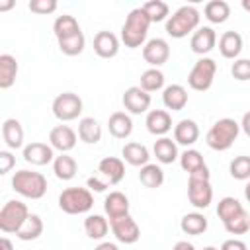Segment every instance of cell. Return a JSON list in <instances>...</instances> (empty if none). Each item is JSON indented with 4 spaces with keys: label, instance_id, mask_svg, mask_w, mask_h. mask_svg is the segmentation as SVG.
Here are the masks:
<instances>
[{
    "label": "cell",
    "instance_id": "cell-1",
    "mask_svg": "<svg viewBox=\"0 0 250 250\" xmlns=\"http://www.w3.org/2000/svg\"><path fill=\"white\" fill-rule=\"evenodd\" d=\"M150 18L146 16V12L141 8H135L129 12V16L125 18V23L121 25V41L125 47L129 49H137L145 45L148 27H150Z\"/></svg>",
    "mask_w": 250,
    "mask_h": 250
},
{
    "label": "cell",
    "instance_id": "cell-2",
    "mask_svg": "<svg viewBox=\"0 0 250 250\" xmlns=\"http://www.w3.org/2000/svg\"><path fill=\"white\" fill-rule=\"evenodd\" d=\"M201 14L195 6H182L166 20V33L174 39H182L199 27Z\"/></svg>",
    "mask_w": 250,
    "mask_h": 250
},
{
    "label": "cell",
    "instance_id": "cell-3",
    "mask_svg": "<svg viewBox=\"0 0 250 250\" xmlns=\"http://www.w3.org/2000/svg\"><path fill=\"white\" fill-rule=\"evenodd\" d=\"M240 133V123H236L230 117H223L211 125V129L205 135V143L213 150H227L234 145Z\"/></svg>",
    "mask_w": 250,
    "mask_h": 250
},
{
    "label": "cell",
    "instance_id": "cell-4",
    "mask_svg": "<svg viewBox=\"0 0 250 250\" xmlns=\"http://www.w3.org/2000/svg\"><path fill=\"white\" fill-rule=\"evenodd\" d=\"M12 189L27 199H41L47 193V178L41 172L18 170L12 176Z\"/></svg>",
    "mask_w": 250,
    "mask_h": 250
},
{
    "label": "cell",
    "instance_id": "cell-5",
    "mask_svg": "<svg viewBox=\"0 0 250 250\" xmlns=\"http://www.w3.org/2000/svg\"><path fill=\"white\" fill-rule=\"evenodd\" d=\"M59 207L66 215H82L94 207V195L88 188H66L59 195Z\"/></svg>",
    "mask_w": 250,
    "mask_h": 250
},
{
    "label": "cell",
    "instance_id": "cell-6",
    "mask_svg": "<svg viewBox=\"0 0 250 250\" xmlns=\"http://www.w3.org/2000/svg\"><path fill=\"white\" fill-rule=\"evenodd\" d=\"M29 215L31 213L23 201H20V199L6 201L0 209V230L6 234H12V232L16 234L21 229V225L27 221Z\"/></svg>",
    "mask_w": 250,
    "mask_h": 250
},
{
    "label": "cell",
    "instance_id": "cell-7",
    "mask_svg": "<svg viewBox=\"0 0 250 250\" xmlns=\"http://www.w3.org/2000/svg\"><path fill=\"white\" fill-rule=\"evenodd\" d=\"M215 72H217V62L209 57H201L189 70L188 74V84L191 90L195 92H207L213 86L215 80Z\"/></svg>",
    "mask_w": 250,
    "mask_h": 250
},
{
    "label": "cell",
    "instance_id": "cell-8",
    "mask_svg": "<svg viewBox=\"0 0 250 250\" xmlns=\"http://www.w3.org/2000/svg\"><path fill=\"white\" fill-rule=\"evenodd\" d=\"M82 113V98L74 92H62L53 100V115L59 121L78 119Z\"/></svg>",
    "mask_w": 250,
    "mask_h": 250
},
{
    "label": "cell",
    "instance_id": "cell-9",
    "mask_svg": "<svg viewBox=\"0 0 250 250\" xmlns=\"http://www.w3.org/2000/svg\"><path fill=\"white\" fill-rule=\"evenodd\" d=\"M109 227H111L113 236L123 244H135L141 238V229H139L137 221L131 215H123V217L111 219Z\"/></svg>",
    "mask_w": 250,
    "mask_h": 250
},
{
    "label": "cell",
    "instance_id": "cell-10",
    "mask_svg": "<svg viewBox=\"0 0 250 250\" xmlns=\"http://www.w3.org/2000/svg\"><path fill=\"white\" fill-rule=\"evenodd\" d=\"M188 199L195 209H207L213 201V188L209 180L188 178Z\"/></svg>",
    "mask_w": 250,
    "mask_h": 250
},
{
    "label": "cell",
    "instance_id": "cell-11",
    "mask_svg": "<svg viewBox=\"0 0 250 250\" xmlns=\"http://www.w3.org/2000/svg\"><path fill=\"white\" fill-rule=\"evenodd\" d=\"M143 59L150 64V68L162 66L170 59V45H168V41L162 39V37H154V39L146 41L145 47H143Z\"/></svg>",
    "mask_w": 250,
    "mask_h": 250
},
{
    "label": "cell",
    "instance_id": "cell-12",
    "mask_svg": "<svg viewBox=\"0 0 250 250\" xmlns=\"http://www.w3.org/2000/svg\"><path fill=\"white\" fill-rule=\"evenodd\" d=\"M125 109L133 115H141V113H146L148 107H150V94L145 92L141 86H131L123 92V98H121Z\"/></svg>",
    "mask_w": 250,
    "mask_h": 250
},
{
    "label": "cell",
    "instance_id": "cell-13",
    "mask_svg": "<svg viewBox=\"0 0 250 250\" xmlns=\"http://www.w3.org/2000/svg\"><path fill=\"white\" fill-rule=\"evenodd\" d=\"M53 150L55 148L51 145L35 141V143H29V145L23 146V160L27 164H31V166H45V164L55 160V152Z\"/></svg>",
    "mask_w": 250,
    "mask_h": 250
},
{
    "label": "cell",
    "instance_id": "cell-14",
    "mask_svg": "<svg viewBox=\"0 0 250 250\" xmlns=\"http://www.w3.org/2000/svg\"><path fill=\"white\" fill-rule=\"evenodd\" d=\"M217 45V33L213 27L209 25H203V27H197L193 33H191V39H189V47L195 55H207L213 51V47Z\"/></svg>",
    "mask_w": 250,
    "mask_h": 250
},
{
    "label": "cell",
    "instance_id": "cell-15",
    "mask_svg": "<svg viewBox=\"0 0 250 250\" xmlns=\"http://www.w3.org/2000/svg\"><path fill=\"white\" fill-rule=\"evenodd\" d=\"M49 145L61 154H64L76 146V133L68 125H57L49 133Z\"/></svg>",
    "mask_w": 250,
    "mask_h": 250
},
{
    "label": "cell",
    "instance_id": "cell-16",
    "mask_svg": "<svg viewBox=\"0 0 250 250\" xmlns=\"http://www.w3.org/2000/svg\"><path fill=\"white\" fill-rule=\"evenodd\" d=\"M98 172L105 178V184H107V186H117V184L125 178V164H123L121 158L105 156V158L100 160Z\"/></svg>",
    "mask_w": 250,
    "mask_h": 250
},
{
    "label": "cell",
    "instance_id": "cell-17",
    "mask_svg": "<svg viewBox=\"0 0 250 250\" xmlns=\"http://www.w3.org/2000/svg\"><path fill=\"white\" fill-rule=\"evenodd\" d=\"M94 53L102 59H113L119 53V39L111 31H98L94 35Z\"/></svg>",
    "mask_w": 250,
    "mask_h": 250
},
{
    "label": "cell",
    "instance_id": "cell-18",
    "mask_svg": "<svg viewBox=\"0 0 250 250\" xmlns=\"http://www.w3.org/2000/svg\"><path fill=\"white\" fill-rule=\"evenodd\" d=\"M145 125H146L148 133H152L156 137H164L172 129V117L166 109H150L146 113Z\"/></svg>",
    "mask_w": 250,
    "mask_h": 250
},
{
    "label": "cell",
    "instance_id": "cell-19",
    "mask_svg": "<svg viewBox=\"0 0 250 250\" xmlns=\"http://www.w3.org/2000/svg\"><path fill=\"white\" fill-rule=\"evenodd\" d=\"M199 139V127L193 119H182L174 125V141L182 146H191Z\"/></svg>",
    "mask_w": 250,
    "mask_h": 250
},
{
    "label": "cell",
    "instance_id": "cell-20",
    "mask_svg": "<svg viewBox=\"0 0 250 250\" xmlns=\"http://www.w3.org/2000/svg\"><path fill=\"white\" fill-rule=\"evenodd\" d=\"M104 211L107 219H117L123 215H129V199L121 191H109V195L104 199Z\"/></svg>",
    "mask_w": 250,
    "mask_h": 250
},
{
    "label": "cell",
    "instance_id": "cell-21",
    "mask_svg": "<svg viewBox=\"0 0 250 250\" xmlns=\"http://www.w3.org/2000/svg\"><path fill=\"white\" fill-rule=\"evenodd\" d=\"M162 102H164L166 109L180 111L188 105V90L182 84H170L162 92Z\"/></svg>",
    "mask_w": 250,
    "mask_h": 250
},
{
    "label": "cell",
    "instance_id": "cell-22",
    "mask_svg": "<svg viewBox=\"0 0 250 250\" xmlns=\"http://www.w3.org/2000/svg\"><path fill=\"white\" fill-rule=\"evenodd\" d=\"M107 129L115 139H127L133 133V119L125 111H113L107 119Z\"/></svg>",
    "mask_w": 250,
    "mask_h": 250
},
{
    "label": "cell",
    "instance_id": "cell-23",
    "mask_svg": "<svg viewBox=\"0 0 250 250\" xmlns=\"http://www.w3.org/2000/svg\"><path fill=\"white\" fill-rule=\"evenodd\" d=\"M23 137H25V133H23V127L18 119L10 117L2 123V139H4L8 148H12V150L21 148L23 146Z\"/></svg>",
    "mask_w": 250,
    "mask_h": 250
},
{
    "label": "cell",
    "instance_id": "cell-24",
    "mask_svg": "<svg viewBox=\"0 0 250 250\" xmlns=\"http://www.w3.org/2000/svg\"><path fill=\"white\" fill-rule=\"evenodd\" d=\"M219 51L225 59L236 61V57L242 51V35L238 31H225L219 37Z\"/></svg>",
    "mask_w": 250,
    "mask_h": 250
},
{
    "label": "cell",
    "instance_id": "cell-25",
    "mask_svg": "<svg viewBox=\"0 0 250 250\" xmlns=\"http://www.w3.org/2000/svg\"><path fill=\"white\" fill-rule=\"evenodd\" d=\"M121 154H123V160L131 166H146L148 164V158H150V152L145 145L141 143H127L123 148H121Z\"/></svg>",
    "mask_w": 250,
    "mask_h": 250
},
{
    "label": "cell",
    "instance_id": "cell-26",
    "mask_svg": "<svg viewBox=\"0 0 250 250\" xmlns=\"http://www.w3.org/2000/svg\"><path fill=\"white\" fill-rule=\"evenodd\" d=\"M78 137L86 145H98L102 141V127L94 117H82L78 121Z\"/></svg>",
    "mask_w": 250,
    "mask_h": 250
},
{
    "label": "cell",
    "instance_id": "cell-27",
    "mask_svg": "<svg viewBox=\"0 0 250 250\" xmlns=\"http://www.w3.org/2000/svg\"><path fill=\"white\" fill-rule=\"evenodd\" d=\"M152 152L160 164H172L178 158V145L168 137H160L158 141H154Z\"/></svg>",
    "mask_w": 250,
    "mask_h": 250
},
{
    "label": "cell",
    "instance_id": "cell-28",
    "mask_svg": "<svg viewBox=\"0 0 250 250\" xmlns=\"http://www.w3.org/2000/svg\"><path fill=\"white\" fill-rule=\"evenodd\" d=\"M16 76H18V61L8 53L0 55V88L2 90L12 88Z\"/></svg>",
    "mask_w": 250,
    "mask_h": 250
},
{
    "label": "cell",
    "instance_id": "cell-29",
    "mask_svg": "<svg viewBox=\"0 0 250 250\" xmlns=\"http://www.w3.org/2000/svg\"><path fill=\"white\" fill-rule=\"evenodd\" d=\"M76 170H78V164H76V160L70 154L64 152V154L55 156V160H53V172H55V176L59 180H62V182L72 180L76 176Z\"/></svg>",
    "mask_w": 250,
    "mask_h": 250
},
{
    "label": "cell",
    "instance_id": "cell-30",
    "mask_svg": "<svg viewBox=\"0 0 250 250\" xmlns=\"http://www.w3.org/2000/svg\"><path fill=\"white\" fill-rule=\"evenodd\" d=\"M180 229H182L184 234L199 236V234H203V232L207 230V217H205L203 213H197V211L188 213V215L182 217V221H180Z\"/></svg>",
    "mask_w": 250,
    "mask_h": 250
},
{
    "label": "cell",
    "instance_id": "cell-31",
    "mask_svg": "<svg viewBox=\"0 0 250 250\" xmlns=\"http://www.w3.org/2000/svg\"><path fill=\"white\" fill-rule=\"evenodd\" d=\"M109 230V223L104 215H88L84 219V232L92 240H102Z\"/></svg>",
    "mask_w": 250,
    "mask_h": 250
},
{
    "label": "cell",
    "instance_id": "cell-32",
    "mask_svg": "<svg viewBox=\"0 0 250 250\" xmlns=\"http://www.w3.org/2000/svg\"><path fill=\"white\" fill-rule=\"evenodd\" d=\"M242 213H244V207H242V203H240L236 197L227 195V197H223V199L217 203V217L223 221V225L229 223L230 219L242 215Z\"/></svg>",
    "mask_w": 250,
    "mask_h": 250
},
{
    "label": "cell",
    "instance_id": "cell-33",
    "mask_svg": "<svg viewBox=\"0 0 250 250\" xmlns=\"http://www.w3.org/2000/svg\"><path fill=\"white\" fill-rule=\"evenodd\" d=\"M203 14L211 23H225L230 16V6L225 0H211L205 4Z\"/></svg>",
    "mask_w": 250,
    "mask_h": 250
},
{
    "label": "cell",
    "instance_id": "cell-34",
    "mask_svg": "<svg viewBox=\"0 0 250 250\" xmlns=\"http://www.w3.org/2000/svg\"><path fill=\"white\" fill-rule=\"evenodd\" d=\"M80 31H82V29H80L76 18H74V16H68V14L59 16V18L55 20V23H53V33H55L57 41H59V39H64V37H70V35H74V33H80Z\"/></svg>",
    "mask_w": 250,
    "mask_h": 250
},
{
    "label": "cell",
    "instance_id": "cell-35",
    "mask_svg": "<svg viewBox=\"0 0 250 250\" xmlns=\"http://www.w3.org/2000/svg\"><path fill=\"white\" fill-rule=\"evenodd\" d=\"M139 180H141V184H143L145 188L156 189V188H160V186L164 184V170H162L158 164H150V162H148L146 166L141 168Z\"/></svg>",
    "mask_w": 250,
    "mask_h": 250
},
{
    "label": "cell",
    "instance_id": "cell-36",
    "mask_svg": "<svg viewBox=\"0 0 250 250\" xmlns=\"http://www.w3.org/2000/svg\"><path fill=\"white\" fill-rule=\"evenodd\" d=\"M43 234V221H41V217L39 215H35V213H31L29 217H27V221L21 225V229L16 232V236L20 238V240H35V238H39Z\"/></svg>",
    "mask_w": 250,
    "mask_h": 250
},
{
    "label": "cell",
    "instance_id": "cell-37",
    "mask_svg": "<svg viewBox=\"0 0 250 250\" xmlns=\"http://www.w3.org/2000/svg\"><path fill=\"white\" fill-rule=\"evenodd\" d=\"M180 166H182V170L188 172V176H189V174H193V172L205 168L207 164H205V160H203V156H201L199 150H195V148H186V150L180 154Z\"/></svg>",
    "mask_w": 250,
    "mask_h": 250
},
{
    "label": "cell",
    "instance_id": "cell-38",
    "mask_svg": "<svg viewBox=\"0 0 250 250\" xmlns=\"http://www.w3.org/2000/svg\"><path fill=\"white\" fill-rule=\"evenodd\" d=\"M86 47V39H84V33H74L70 37H64V39H59V49L62 55H68V57H76L84 51Z\"/></svg>",
    "mask_w": 250,
    "mask_h": 250
},
{
    "label": "cell",
    "instance_id": "cell-39",
    "mask_svg": "<svg viewBox=\"0 0 250 250\" xmlns=\"http://www.w3.org/2000/svg\"><path fill=\"white\" fill-rule=\"evenodd\" d=\"M145 92H156V90H162L164 86V72L160 68H148L141 74V84H139Z\"/></svg>",
    "mask_w": 250,
    "mask_h": 250
},
{
    "label": "cell",
    "instance_id": "cell-40",
    "mask_svg": "<svg viewBox=\"0 0 250 250\" xmlns=\"http://www.w3.org/2000/svg\"><path fill=\"white\" fill-rule=\"evenodd\" d=\"M229 172L234 180H250V156L246 154H240V156H234L229 164Z\"/></svg>",
    "mask_w": 250,
    "mask_h": 250
},
{
    "label": "cell",
    "instance_id": "cell-41",
    "mask_svg": "<svg viewBox=\"0 0 250 250\" xmlns=\"http://www.w3.org/2000/svg\"><path fill=\"white\" fill-rule=\"evenodd\" d=\"M143 10L146 12V16L150 18L152 23L170 18V8H168V4L162 2V0H150V2H145V4H143Z\"/></svg>",
    "mask_w": 250,
    "mask_h": 250
},
{
    "label": "cell",
    "instance_id": "cell-42",
    "mask_svg": "<svg viewBox=\"0 0 250 250\" xmlns=\"http://www.w3.org/2000/svg\"><path fill=\"white\" fill-rule=\"evenodd\" d=\"M248 219H250V215L244 211L242 215H238V217L230 219L229 223H225V230L229 234H244V232L250 230V221Z\"/></svg>",
    "mask_w": 250,
    "mask_h": 250
},
{
    "label": "cell",
    "instance_id": "cell-43",
    "mask_svg": "<svg viewBox=\"0 0 250 250\" xmlns=\"http://www.w3.org/2000/svg\"><path fill=\"white\" fill-rule=\"evenodd\" d=\"M230 74L238 82L250 80V59H236L230 66Z\"/></svg>",
    "mask_w": 250,
    "mask_h": 250
},
{
    "label": "cell",
    "instance_id": "cell-44",
    "mask_svg": "<svg viewBox=\"0 0 250 250\" xmlns=\"http://www.w3.org/2000/svg\"><path fill=\"white\" fill-rule=\"evenodd\" d=\"M57 0H29L27 8L33 12V14H41V16H47V14H53L57 10Z\"/></svg>",
    "mask_w": 250,
    "mask_h": 250
},
{
    "label": "cell",
    "instance_id": "cell-45",
    "mask_svg": "<svg viewBox=\"0 0 250 250\" xmlns=\"http://www.w3.org/2000/svg\"><path fill=\"white\" fill-rule=\"evenodd\" d=\"M16 164V156L10 150H0V174H8Z\"/></svg>",
    "mask_w": 250,
    "mask_h": 250
},
{
    "label": "cell",
    "instance_id": "cell-46",
    "mask_svg": "<svg viewBox=\"0 0 250 250\" xmlns=\"http://www.w3.org/2000/svg\"><path fill=\"white\" fill-rule=\"evenodd\" d=\"M221 250H248V246L238 238H229L221 244Z\"/></svg>",
    "mask_w": 250,
    "mask_h": 250
},
{
    "label": "cell",
    "instance_id": "cell-47",
    "mask_svg": "<svg viewBox=\"0 0 250 250\" xmlns=\"http://www.w3.org/2000/svg\"><path fill=\"white\" fill-rule=\"evenodd\" d=\"M86 186H88V189H94V191H104V189L107 188V184H105V182H102L98 176H92V178H88Z\"/></svg>",
    "mask_w": 250,
    "mask_h": 250
},
{
    "label": "cell",
    "instance_id": "cell-48",
    "mask_svg": "<svg viewBox=\"0 0 250 250\" xmlns=\"http://www.w3.org/2000/svg\"><path fill=\"white\" fill-rule=\"evenodd\" d=\"M240 129L244 131V135L250 139V111H246L242 115V121H240Z\"/></svg>",
    "mask_w": 250,
    "mask_h": 250
},
{
    "label": "cell",
    "instance_id": "cell-49",
    "mask_svg": "<svg viewBox=\"0 0 250 250\" xmlns=\"http://www.w3.org/2000/svg\"><path fill=\"white\" fill-rule=\"evenodd\" d=\"M172 250H195V246H193L191 242H188V240H180V242L174 244Z\"/></svg>",
    "mask_w": 250,
    "mask_h": 250
},
{
    "label": "cell",
    "instance_id": "cell-50",
    "mask_svg": "<svg viewBox=\"0 0 250 250\" xmlns=\"http://www.w3.org/2000/svg\"><path fill=\"white\" fill-rule=\"evenodd\" d=\"M94 250H119V248H117V244H113V242H100Z\"/></svg>",
    "mask_w": 250,
    "mask_h": 250
},
{
    "label": "cell",
    "instance_id": "cell-51",
    "mask_svg": "<svg viewBox=\"0 0 250 250\" xmlns=\"http://www.w3.org/2000/svg\"><path fill=\"white\" fill-rule=\"evenodd\" d=\"M0 248L2 250H14V244H12V240L8 236H2L0 238Z\"/></svg>",
    "mask_w": 250,
    "mask_h": 250
},
{
    "label": "cell",
    "instance_id": "cell-52",
    "mask_svg": "<svg viewBox=\"0 0 250 250\" xmlns=\"http://www.w3.org/2000/svg\"><path fill=\"white\" fill-rule=\"evenodd\" d=\"M14 6V0H8V2H0V12H6Z\"/></svg>",
    "mask_w": 250,
    "mask_h": 250
},
{
    "label": "cell",
    "instance_id": "cell-53",
    "mask_svg": "<svg viewBox=\"0 0 250 250\" xmlns=\"http://www.w3.org/2000/svg\"><path fill=\"white\" fill-rule=\"evenodd\" d=\"M244 197H246V201L250 203V182L244 186Z\"/></svg>",
    "mask_w": 250,
    "mask_h": 250
},
{
    "label": "cell",
    "instance_id": "cell-54",
    "mask_svg": "<svg viewBox=\"0 0 250 250\" xmlns=\"http://www.w3.org/2000/svg\"><path fill=\"white\" fill-rule=\"evenodd\" d=\"M242 8H244L246 12H250V0H242Z\"/></svg>",
    "mask_w": 250,
    "mask_h": 250
},
{
    "label": "cell",
    "instance_id": "cell-55",
    "mask_svg": "<svg viewBox=\"0 0 250 250\" xmlns=\"http://www.w3.org/2000/svg\"><path fill=\"white\" fill-rule=\"evenodd\" d=\"M203 250H219V248H215V246H205Z\"/></svg>",
    "mask_w": 250,
    "mask_h": 250
},
{
    "label": "cell",
    "instance_id": "cell-56",
    "mask_svg": "<svg viewBox=\"0 0 250 250\" xmlns=\"http://www.w3.org/2000/svg\"><path fill=\"white\" fill-rule=\"evenodd\" d=\"M248 221H250V219H248Z\"/></svg>",
    "mask_w": 250,
    "mask_h": 250
}]
</instances>
